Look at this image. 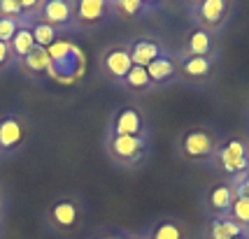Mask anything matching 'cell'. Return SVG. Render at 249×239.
I'll return each instance as SVG.
<instances>
[{"mask_svg": "<svg viewBox=\"0 0 249 239\" xmlns=\"http://www.w3.org/2000/svg\"><path fill=\"white\" fill-rule=\"evenodd\" d=\"M240 195L249 197V174H247V179L242 181V186H240Z\"/></svg>", "mask_w": 249, "mask_h": 239, "instance_id": "obj_27", "label": "cell"}, {"mask_svg": "<svg viewBox=\"0 0 249 239\" xmlns=\"http://www.w3.org/2000/svg\"><path fill=\"white\" fill-rule=\"evenodd\" d=\"M12 49H14V54L23 56V58L35 49V40H33V33L28 28H19L17 31V35L12 37Z\"/></svg>", "mask_w": 249, "mask_h": 239, "instance_id": "obj_15", "label": "cell"}, {"mask_svg": "<svg viewBox=\"0 0 249 239\" xmlns=\"http://www.w3.org/2000/svg\"><path fill=\"white\" fill-rule=\"evenodd\" d=\"M238 239H240V237H238Z\"/></svg>", "mask_w": 249, "mask_h": 239, "instance_id": "obj_30", "label": "cell"}, {"mask_svg": "<svg viewBox=\"0 0 249 239\" xmlns=\"http://www.w3.org/2000/svg\"><path fill=\"white\" fill-rule=\"evenodd\" d=\"M210 202H212L214 209H228V207L233 205L231 188H228V186H217V188L212 191V195H210Z\"/></svg>", "mask_w": 249, "mask_h": 239, "instance_id": "obj_19", "label": "cell"}, {"mask_svg": "<svg viewBox=\"0 0 249 239\" xmlns=\"http://www.w3.org/2000/svg\"><path fill=\"white\" fill-rule=\"evenodd\" d=\"M147 75H149L152 81H165V79H170L175 75V63L165 56H159L156 61H152L147 65Z\"/></svg>", "mask_w": 249, "mask_h": 239, "instance_id": "obj_9", "label": "cell"}, {"mask_svg": "<svg viewBox=\"0 0 249 239\" xmlns=\"http://www.w3.org/2000/svg\"><path fill=\"white\" fill-rule=\"evenodd\" d=\"M23 137V130L17 119H2L0 121V146L2 149H14Z\"/></svg>", "mask_w": 249, "mask_h": 239, "instance_id": "obj_6", "label": "cell"}, {"mask_svg": "<svg viewBox=\"0 0 249 239\" xmlns=\"http://www.w3.org/2000/svg\"><path fill=\"white\" fill-rule=\"evenodd\" d=\"M142 130V119L135 109H121V114L114 121V132L117 137H138Z\"/></svg>", "mask_w": 249, "mask_h": 239, "instance_id": "obj_3", "label": "cell"}, {"mask_svg": "<svg viewBox=\"0 0 249 239\" xmlns=\"http://www.w3.org/2000/svg\"><path fill=\"white\" fill-rule=\"evenodd\" d=\"M242 228L235 221H228V218H219L212 223V239H238Z\"/></svg>", "mask_w": 249, "mask_h": 239, "instance_id": "obj_13", "label": "cell"}, {"mask_svg": "<svg viewBox=\"0 0 249 239\" xmlns=\"http://www.w3.org/2000/svg\"><path fill=\"white\" fill-rule=\"evenodd\" d=\"M210 67H212L210 58H205V56H191V58L184 61L182 70H184V75H189V77H205L207 72H210Z\"/></svg>", "mask_w": 249, "mask_h": 239, "instance_id": "obj_16", "label": "cell"}, {"mask_svg": "<svg viewBox=\"0 0 249 239\" xmlns=\"http://www.w3.org/2000/svg\"><path fill=\"white\" fill-rule=\"evenodd\" d=\"M159 58V44L149 42V40H140V42L133 44L130 49V61L133 65H140V67H147L152 61Z\"/></svg>", "mask_w": 249, "mask_h": 239, "instance_id": "obj_4", "label": "cell"}, {"mask_svg": "<svg viewBox=\"0 0 249 239\" xmlns=\"http://www.w3.org/2000/svg\"><path fill=\"white\" fill-rule=\"evenodd\" d=\"M233 218L240 221V223H249V197L240 195L233 202Z\"/></svg>", "mask_w": 249, "mask_h": 239, "instance_id": "obj_21", "label": "cell"}, {"mask_svg": "<svg viewBox=\"0 0 249 239\" xmlns=\"http://www.w3.org/2000/svg\"><path fill=\"white\" fill-rule=\"evenodd\" d=\"M33 33V40H35V47H49V44H54V26H49V23H37L35 28L31 31Z\"/></svg>", "mask_w": 249, "mask_h": 239, "instance_id": "obj_18", "label": "cell"}, {"mask_svg": "<svg viewBox=\"0 0 249 239\" xmlns=\"http://www.w3.org/2000/svg\"><path fill=\"white\" fill-rule=\"evenodd\" d=\"M109 239H114V237H109Z\"/></svg>", "mask_w": 249, "mask_h": 239, "instance_id": "obj_29", "label": "cell"}, {"mask_svg": "<svg viewBox=\"0 0 249 239\" xmlns=\"http://www.w3.org/2000/svg\"><path fill=\"white\" fill-rule=\"evenodd\" d=\"M210 47H212V40H210V35L205 31H196L189 37V51L194 56H205L210 51Z\"/></svg>", "mask_w": 249, "mask_h": 239, "instance_id": "obj_17", "label": "cell"}, {"mask_svg": "<svg viewBox=\"0 0 249 239\" xmlns=\"http://www.w3.org/2000/svg\"><path fill=\"white\" fill-rule=\"evenodd\" d=\"M105 67L109 70V75L126 77V75H128V70L133 67L130 54H128V51H124V49H114V51H109L107 58H105Z\"/></svg>", "mask_w": 249, "mask_h": 239, "instance_id": "obj_7", "label": "cell"}, {"mask_svg": "<svg viewBox=\"0 0 249 239\" xmlns=\"http://www.w3.org/2000/svg\"><path fill=\"white\" fill-rule=\"evenodd\" d=\"M154 239H182V232L175 223H161L154 230Z\"/></svg>", "mask_w": 249, "mask_h": 239, "instance_id": "obj_22", "label": "cell"}, {"mask_svg": "<svg viewBox=\"0 0 249 239\" xmlns=\"http://www.w3.org/2000/svg\"><path fill=\"white\" fill-rule=\"evenodd\" d=\"M112 151H114V156H119V158L133 160V158H138L142 151V140L140 137H117V135H114Z\"/></svg>", "mask_w": 249, "mask_h": 239, "instance_id": "obj_5", "label": "cell"}, {"mask_svg": "<svg viewBox=\"0 0 249 239\" xmlns=\"http://www.w3.org/2000/svg\"><path fill=\"white\" fill-rule=\"evenodd\" d=\"M200 16H203V21L210 23V26H214V23L221 21V16H224V12H226V2L224 0H205L200 7Z\"/></svg>", "mask_w": 249, "mask_h": 239, "instance_id": "obj_12", "label": "cell"}, {"mask_svg": "<svg viewBox=\"0 0 249 239\" xmlns=\"http://www.w3.org/2000/svg\"><path fill=\"white\" fill-rule=\"evenodd\" d=\"M26 65H28V70H33V72H44V70L54 72V63H52V58H49L44 47H35L31 54L26 56Z\"/></svg>", "mask_w": 249, "mask_h": 239, "instance_id": "obj_11", "label": "cell"}, {"mask_svg": "<svg viewBox=\"0 0 249 239\" xmlns=\"http://www.w3.org/2000/svg\"><path fill=\"white\" fill-rule=\"evenodd\" d=\"M212 149H214L212 137L203 130H191L184 137V151H186V156H191V158H205V156L212 153Z\"/></svg>", "mask_w": 249, "mask_h": 239, "instance_id": "obj_2", "label": "cell"}, {"mask_svg": "<svg viewBox=\"0 0 249 239\" xmlns=\"http://www.w3.org/2000/svg\"><path fill=\"white\" fill-rule=\"evenodd\" d=\"M77 12H79L82 21H98L105 14V2L103 0H82L77 5Z\"/></svg>", "mask_w": 249, "mask_h": 239, "instance_id": "obj_14", "label": "cell"}, {"mask_svg": "<svg viewBox=\"0 0 249 239\" xmlns=\"http://www.w3.org/2000/svg\"><path fill=\"white\" fill-rule=\"evenodd\" d=\"M42 12H44V19H47L44 23L54 26V23H65L68 21L72 7H70L65 0H49V2L42 7Z\"/></svg>", "mask_w": 249, "mask_h": 239, "instance_id": "obj_8", "label": "cell"}, {"mask_svg": "<svg viewBox=\"0 0 249 239\" xmlns=\"http://www.w3.org/2000/svg\"><path fill=\"white\" fill-rule=\"evenodd\" d=\"M126 79V84L133 88H144L152 79H149V75H147V67H140V65H133L128 70V75L124 77Z\"/></svg>", "mask_w": 249, "mask_h": 239, "instance_id": "obj_20", "label": "cell"}, {"mask_svg": "<svg viewBox=\"0 0 249 239\" xmlns=\"http://www.w3.org/2000/svg\"><path fill=\"white\" fill-rule=\"evenodd\" d=\"M17 21L7 19V16H0V42H10L12 37L17 35Z\"/></svg>", "mask_w": 249, "mask_h": 239, "instance_id": "obj_23", "label": "cell"}, {"mask_svg": "<svg viewBox=\"0 0 249 239\" xmlns=\"http://www.w3.org/2000/svg\"><path fill=\"white\" fill-rule=\"evenodd\" d=\"M221 165H224V170L226 172H242L245 167L249 165L247 160V153H245V144L238 140H231L221 149Z\"/></svg>", "mask_w": 249, "mask_h": 239, "instance_id": "obj_1", "label": "cell"}, {"mask_svg": "<svg viewBox=\"0 0 249 239\" xmlns=\"http://www.w3.org/2000/svg\"><path fill=\"white\" fill-rule=\"evenodd\" d=\"M117 7L121 12H126V14H135V12L142 10V2H138V0H121V2H117Z\"/></svg>", "mask_w": 249, "mask_h": 239, "instance_id": "obj_25", "label": "cell"}, {"mask_svg": "<svg viewBox=\"0 0 249 239\" xmlns=\"http://www.w3.org/2000/svg\"><path fill=\"white\" fill-rule=\"evenodd\" d=\"M7 56H10V44H7V42H0V65L7 61Z\"/></svg>", "mask_w": 249, "mask_h": 239, "instance_id": "obj_26", "label": "cell"}, {"mask_svg": "<svg viewBox=\"0 0 249 239\" xmlns=\"http://www.w3.org/2000/svg\"><path fill=\"white\" fill-rule=\"evenodd\" d=\"M19 2H21V12L23 10H33V7H35V0H19Z\"/></svg>", "mask_w": 249, "mask_h": 239, "instance_id": "obj_28", "label": "cell"}, {"mask_svg": "<svg viewBox=\"0 0 249 239\" xmlns=\"http://www.w3.org/2000/svg\"><path fill=\"white\" fill-rule=\"evenodd\" d=\"M52 218H54V223H58L61 228H72L77 221V207L72 202H58V205L52 209Z\"/></svg>", "mask_w": 249, "mask_h": 239, "instance_id": "obj_10", "label": "cell"}, {"mask_svg": "<svg viewBox=\"0 0 249 239\" xmlns=\"http://www.w3.org/2000/svg\"><path fill=\"white\" fill-rule=\"evenodd\" d=\"M0 12H2V16L14 19L21 12V2L19 0H0Z\"/></svg>", "mask_w": 249, "mask_h": 239, "instance_id": "obj_24", "label": "cell"}]
</instances>
